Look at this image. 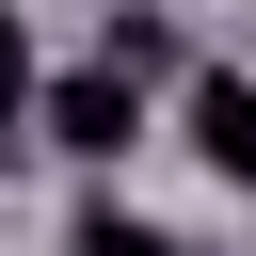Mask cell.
Wrapping results in <instances>:
<instances>
[{
	"instance_id": "277c9868",
	"label": "cell",
	"mask_w": 256,
	"mask_h": 256,
	"mask_svg": "<svg viewBox=\"0 0 256 256\" xmlns=\"http://www.w3.org/2000/svg\"><path fill=\"white\" fill-rule=\"evenodd\" d=\"M64 256H176V240H160V224H112V208H96V224H64Z\"/></svg>"
},
{
	"instance_id": "7a4b0ae2",
	"label": "cell",
	"mask_w": 256,
	"mask_h": 256,
	"mask_svg": "<svg viewBox=\"0 0 256 256\" xmlns=\"http://www.w3.org/2000/svg\"><path fill=\"white\" fill-rule=\"evenodd\" d=\"M192 144H208V176H224V192H256V80H240V64H208V80H192Z\"/></svg>"
},
{
	"instance_id": "3957f363",
	"label": "cell",
	"mask_w": 256,
	"mask_h": 256,
	"mask_svg": "<svg viewBox=\"0 0 256 256\" xmlns=\"http://www.w3.org/2000/svg\"><path fill=\"white\" fill-rule=\"evenodd\" d=\"M32 96H48V80H32V48H16V0H0V144L32 128Z\"/></svg>"
},
{
	"instance_id": "6da1fadb",
	"label": "cell",
	"mask_w": 256,
	"mask_h": 256,
	"mask_svg": "<svg viewBox=\"0 0 256 256\" xmlns=\"http://www.w3.org/2000/svg\"><path fill=\"white\" fill-rule=\"evenodd\" d=\"M32 128H48L64 160H128V144H144V80H128V64L96 48L80 80H48V96H32Z\"/></svg>"
}]
</instances>
